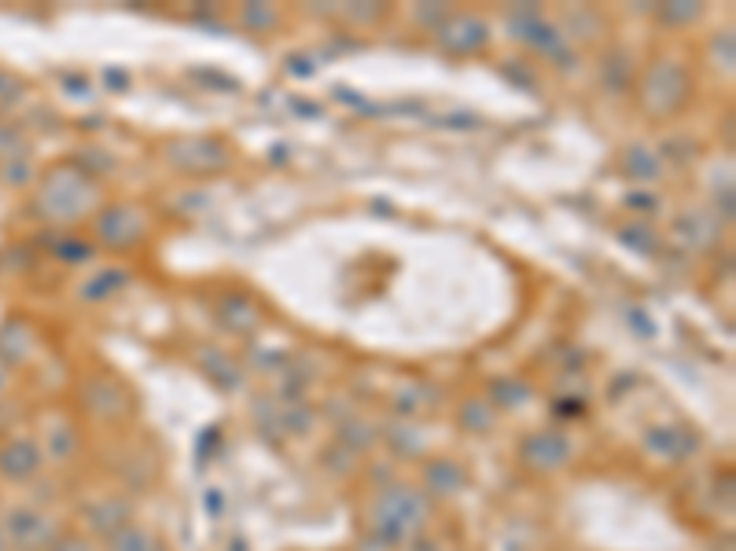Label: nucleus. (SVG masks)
Instances as JSON below:
<instances>
[{"instance_id": "obj_1", "label": "nucleus", "mask_w": 736, "mask_h": 551, "mask_svg": "<svg viewBox=\"0 0 736 551\" xmlns=\"http://www.w3.org/2000/svg\"><path fill=\"white\" fill-rule=\"evenodd\" d=\"M431 511V501L424 493L409 490V485H394V490L383 493L380 501V515H376V537L391 540L398 544L409 529H416L424 522V515Z\"/></svg>"}, {"instance_id": "obj_2", "label": "nucleus", "mask_w": 736, "mask_h": 551, "mask_svg": "<svg viewBox=\"0 0 736 551\" xmlns=\"http://www.w3.org/2000/svg\"><path fill=\"white\" fill-rule=\"evenodd\" d=\"M4 540L8 548L15 551H48L52 540L59 537V526L56 518L45 515L41 507H30V504H19L12 511L4 515Z\"/></svg>"}, {"instance_id": "obj_3", "label": "nucleus", "mask_w": 736, "mask_h": 551, "mask_svg": "<svg viewBox=\"0 0 736 551\" xmlns=\"http://www.w3.org/2000/svg\"><path fill=\"white\" fill-rule=\"evenodd\" d=\"M48 180L56 188H63V195L41 192V206H45V214L52 221H74V217L89 214V206L97 203V184H92L89 177L74 173V169H56Z\"/></svg>"}, {"instance_id": "obj_4", "label": "nucleus", "mask_w": 736, "mask_h": 551, "mask_svg": "<svg viewBox=\"0 0 736 551\" xmlns=\"http://www.w3.org/2000/svg\"><path fill=\"white\" fill-rule=\"evenodd\" d=\"M571 456H575L571 438H567V434H556V430L534 434V438L523 441V449H520V460L538 474H553V471L567 468Z\"/></svg>"}, {"instance_id": "obj_5", "label": "nucleus", "mask_w": 736, "mask_h": 551, "mask_svg": "<svg viewBox=\"0 0 736 551\" xmlns=\"http://www.w3.org/2000/svg\"><path fill=\"white\" fill-rule=\"evenodd\" d=\"M41 468H45V452L37 441L30 438H12L0 445V479L4 482H34Z\"/></svg>"}, {"instance_id": "obj_6", "label": "nucleus", "mask_w": 736, "mask_h": 551, "mask_svg": "<svg viewBox=\"0 0 736 551\" xmlns=\"http://www.w3.org/2000/svg\"><path fill=\"white\" fill-rule=\"evenodd\" d=\"M97 228H100V239L108 243L111 250H125V247H133V243L144 239L147 221L136 206H111V210H103L100 214Z\"/></svg>"}, {"instance_id": "obj_7", "label": "nucleus", "mask_w": 736, "mask_h": 551, "mask_svg": "<svg viewBox=\"0 0 736 551\" xmlns=\"http://www.w3.org/2000/svg\"><path fill=\"white\" fill-rule=\"evenodd\" d=\"M41 452L52 463H67L78 456V430H74V419L67 416H48L41 423Z\"/></svg>"}, {"instance_id": "obj_8", "label": "nucleus", "mask_w": 736, "mask_h": 551, "mask_svg": "<svg viewBox=\"0 0 736 551\" xmlns=\"http://www.w3.org/2000/svg\"><path fill=\"white\" fill-rule=\"evenodd\" d=\"M442 45H446L449 52H476V48H482L490 41V26L482 23V19H476V15H457L454 23L449 26H442Z\"/></svg>"}, {"instance_id": "obj_9", "label": "nucleus", "mask_w": 736, "mask_h": 551, "mask_svg": "<svg viewBox=\"0 0 736 551\" xmlns=\"http://www.w3.org/2000/svg\"><path fill=\"white\" fill-rule=\"evenodd\" d=\"M86 522L92 529V537L108 540V537L119 533L122 526H130L133 515H130V507H125L122 501H97V504L86 507Z\"/></svg>"}, {"instance_id": "obj_10", "label": "nucleus", "mask_w": 736, "mask_h": 551, "mask_svg": "<svg viewBox=\"0 0 736 551\" xmlns=\"http://www.w3.org/2000/svg\"><path fill=\"white\" fill-rule=\"evenodd\" d=\"M424 485L438 496H454L465 490V468L454 460H431L424 468Z\"/></svg>"}, {"instance_id": "obj_11", "label": "nucleus", "mask_w": 736, "mask_h": 551, "mask_svg": "<svg viewBox=\"0 0 736 551\" xmlns=\"http://www.w3.org/2000/svg\"><path fill=\"white\" fill-rule=\"evenodd\" d=\"M108 551H170V548H166L147 526L130 522V526H122L114 537H108Z\"/></svg>"}, {"instance_id": "obj_12", "label": "nucleus", "mask_w": 736, "mask_h": 551, "mask_svg": "<svg viewBox=\"0 0 736 551\" xmlns=\"http://www.w3.org/2000/svg\"><path fill=\"white\" fill-rule=\"evenodd\" d=\"M457 423L465 430H471V434H482V430L493 427V412H490L487 401H465V408H460Z\"/></svg>"}, {"instance_id": "obj_13", "label": "nucleus", "mask_w": 736, "mask_h": 551, "mask_svg": "<svg viewBox=\"0 0 736 551\" xmlns=\"http://www.w3.org/2000/svg\"><path fill=\"white\" fill-rule=\"evenodd\" d=\"M48 551H100V548H97V537L89 533H59L48 544Z\"/></svg>"}, {"instance_id": "obj_14", "label": "nucleus", "mask_w": 736, "mask_h": 551, "mask_svg": "<svg viewBox=\"0 0 736 551\" xmlns=\"http://www.w3.org/2000/svg\"><path fill=\"white\" fill-rule=\"evenodd\" d=\"M8 383H12V375H8V364L0 360V397L8 394Z\"/></svg>"}, {"instance_id": "obj_15", "label": "nucleus", "mask_w": 736, "mask_h": 551, "mask_svg": "<svg viewBox=\"0 0 736 551\" xmlns=\"http://www.w3.org/2000/svg\"><path fill=\"white\" fill-rule=\"evenodd\" d=\"M0 551H12L8 548V540H4V529H0Z\"/></svg>"}]
</instances>
